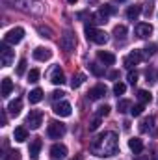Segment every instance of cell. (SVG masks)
Returning a JSON list of instances; mask_svg holds the SVG:
<instances>
[{
    "mask_svg": "<svg viewBox=\"0 0 158 160\" xmlns=\"http://www.w3.org/2000/svg\"><path fill=\"white\" fill-rule=\"evenodd\" d=\"M91 153L97 157H114L117 155V134L104 132L91 143Z\"/></svg>",
    "mask_w": 158,
    "mask_h": 160,
    "instance_id": "6da1fadb",
    "label": "cell"
},
{
    "mask_svg": "<svg viewBox=\"0 0 158 160\" xmlns=\"http://www.w3.org/2000/svg\"><path fill=\"white\" fill-rule=\"evenodd\" d=\"M84 32H86V38H87V41H91V43L104 45V43L108 41V34H106V32H102V30H97L93 24H86Z\"/></svg>",
    "mask_w": 158,
    "mask_h": 160,
    "instance_id": "7a4b0ae2",
    "label": "cell"
},
{
    "mask_svg": "<svg viewBox=\"0 0 158 160\" xmlns=\"http://www.w3.org/2000/svg\"><path fill=\"white\" fill-rule=\"evenodd\" d=\"M60 45H62V48H63L65 52H73L75 47H77V38H75V34H73L71 30H65V32L62 34V38H60Z\"/></svg>",
    "mask_w": 158,
    "mask_h": 160,
    "instance_id": "3957f363",
    "label": "cell"
},
{
    "mask_svg": "<svg viewBox=\"0 0 158 160\" xmlns=\"http://www.w3.org/2000/svg\"><path fill=\"white\" fill-rule=\"evenodd\" d=\"M47 134H48V138H52V140H60V138L65 134V125L60 123V121H50L48 127H47Z\"/></svg>",
    "mask_w": 158,
    "mask_h": 160,
    "instance_id": "277c9868",
    "label": "cell"
},
{
    "mask_svg": "<svg viewBox=\"0 0 158 160\" xmlns=\"http://www.w3.org/2000/svg\"><path fill=\"white\" fill-rule=\"evenodd\" d=\"M24 38V30L22 28H11L6 36H4V43H7V45H19L21 41Z\"/></svg>",
    "mask_w": 158,
    "mask_h": 160,
    "instance_id": "5b68a950",
    "label": "cell"
},
{
    "mask_svg": "<svg viewBox=\"0 0 158 160\" xmlns=\"http://www.w3.org/2000/svg\"><path fill=\"white\" fill-rule=\"evenodd\" d=\"M43 123V112L41 110H30L28 118H26V125L32 128V130H37Z\"/></svg>",
    "mask_w": 158,
    "mask_h": 160,
    "instance_id": "8992f818",
    "label": "cell"
},
{
    "mask_svg": "<svg viewBox=\"0 0 158 160\" xmlns=\"http://www.w3.org/2000/svg\"><path fill=\"white\" fill-rule=\"evenodd\" d=\"M13 56H15V52L7 47V43H2V47H0V58H2V65H4V67L11 65Z\"/></svg>",
    "mask_w": 158,
    "mask_h": 160,
    "instance_id": "52a82bcc",
    "label": "cell"
},
{
    "mask_svg": "<svg viewBox=\"0 0 158 160\" xmlns=\"http://www.w3.org/2000/svg\"><path fill=\"white\" fill-rule=\"evenodd\" d=\"M52 110H54V114H56V116H60V118H69V116H71V112H73L71 104H69V102H65V101L56 102Z\"/></svg>",
    "mask_w": 158,
    "mask_h": 160,
    "instance_id": "ba28073f",
    "label": "cell"
},
{
    "mask_svg": "<svg viewBox=\"0 0 158 160\" xmlns=\"http://www.w3.org/2000/svg\"><path fill=\"white\" fill-rule=\"evenodd\" d=\"M141 62V52L140 50H134V52H130V54H126L125 56V60H123V65L126 67V69H132L134 65H138Z\"/></svg>",
    "mask_w": 158,
    "mask_h": 160,
    "instance_id": "9c48e42d",
    "label": "cell"
},
{
    "mask_svg": "<svg viewBox=\"0 0 158 160\" xmlns=\"http://www.w3.org/2000/svg\"><path fill=\"white\" fill-rule=\"evenodd\" d=\"M151 34H153V26H151L149 22H140V24L136 26V36H138V38L145 39V38H149Z\"/></svg>",
    "mask_w": 158,
    "mask_h": 160,
    "instance_id": "30bf717a",
    "label": "cell"
},
{
    "mask_svg": "<svg viewBox=\"0 0 158 160\" xmlns=\"http://www.w3.org/2000/svg\"><path fill=\"white\" fill-rule=\"evenodd\" d=\"M104 95H106V86H102V84H99V86L91 88V89H89V93H87L89 101H99V99H101V97H104Z\"/></svg>",
    "mask_w": 158,
    "mask_h": 160,
    "instance_id": "8fae6325",
    "label": "cell"
},
{
    "mask_svg": "<svg viewBox=\"0 0 158 160\" xmlns=\"http://www.w3.org/2000/svg\"><path fill=\"white\" fill-rule=\"evenodd\" d=\"M50 157L52 158H65L67 157V147L63 143H54L50 147Z\"/></svg>",
    "mask_w": 158,
    "mask_h": 160,
    "instance_id": "7c38bea8",
    "label": "cell"
},
{
    "mask_svg": "<svg viewBox=\"0 0 158 160\" xmlns=\"http://www.w3.org/2000/svg\"><path fill=\"white\" fill-rule=\"evenodd\" d=\"M155 118L153 116H149V118H145V119L140 123V130L141 132H151V134H155L156 132V127H155Z\"/></svg>",
    "mask_w": 158,
    "mask_h": 160,
    "instance_id": "4fadbf2b",
    "label": "cell"
},
{
    "mask_svg": "<svg viewBox=\"0 0 158 160\" xmlns=\"http://www.w3.org/2000/svg\"><path fill=\"white\" fill-rule=\"evenodd\" d=\"M34 58H36L37 62H47V60L52 58V50H50V48H45V47H37V48L34 50Z\"/></svg>",
    "mask_w": 158,
    "mask_h": 160,
    "instance_id": "5bb4252c",
    "label": "cell"
},
{
    "mask_svg": "<svg viewBox=\"0 0 158 160\" xmlns=\"http://www.w3.org/2000/svg\"><path fill=\"white\" fill-rule=\"evenodd\" d=\"M50 82H52L54 86H62V84L65 82V75H63V71H62L60 67H54V69H52V73H50Z\"/></svg>",
    "mask_w": 158,
    "mask_h": 160,
    "instance_id": "9a60e30c",
    "label": "cell"
},
{
    "mask_svg": "<svg viewBox=\"0 0 158 160\" xmlns=\"http://www.w3.org/2000/svg\"><path fill=\"white\" fill-rule=\"evenodd\" d=\"M41 147H43V142H41L39 138H36V140H32V143H30V147H28V153H30V157L34 160L39 158V151Z\"/></svg>",
    "mask_w": 158,
    "mask_h": 160,
    "instance_id": "2e32d148",
    "label": "cell"
},
{
    "mask_svg": "<svg viewBox=\"0 0 158 160\" xmlns=\"http://www.w3.org/2000/svg\"><path fill=\"white\" fill-rule=\"evenodd\" d=\"M99 60L104 63V65H114L116 63V56L112 54V52H106V50H99Z\"/></svg>",
    "mask_w": 158,
    "mask_h": 160,
    "instance_id": "e0dca14e",
    "label": "cell"
},
{
    "mask_svg": "<svg viewBox=\"0 0 158 160\" xmlns=\"http://www.w3.org/2000/svg\"><path fill=\"white\" fill-rule=\"evenodd\" d=\"M21 110H22V101L21 99H15V101H11L9 102V106H7V112L15 118V116H19L21 114Z\"/></svg>",
    "mask_w": 158,
    "mask_h": 160,
    "instance_id": "ac0fdd59",
    "label": "cell"
},
{
    "mask_svg": "<svg viewBox=\"0 0 158 160\" xmlns=\"http://www.w3.org/2000/svg\"><path fill=\"white\" fill-rule=\"evenodd\" d=\"M128 147H130V151L134 155H140L143 151V142L140 138H132V140H128Z\"/></svg>",
    "mask_w": 158,
    "mask_h": 160,
    "instance_id": "d6986e66",
    "label": "cell"
},
{
    "mask_svg": "<svg viewBox=\"0 0 158 160\" xmlns=\"http://www.w3.org/2000/svg\"><path fill=\"white\" fill-rule=\"evenodd\" d=\"M140 13H141V6H138V4H134V6H130V8L126 9L128 21H136V19L140 17Z\"/></svg>",
    "mask_w": 158,
    "mask_h": 160,
    "instance_id": "ffe728a7",
    "label": "cell"
},
{
    "mask_svg": "<svg viewBox=\"0 0 158 160\" xmlns=\"http://www.w3.org/2000/svg\"><path fill=\"white\" fill-rule=\"evenodd\" d=\"M13 138H15V142H26L28 140V130L24 127H17L15 132H13Z\"/></svg>",
    "mask_w": 158,
    "mask_h": 160,
    "instance_id": "44dd1931",
    "label": "cell"
},
{
    "mask_svg": "<svg viewBox=\"0 0 158 160\" xmlns=\"http://www.w3.org/2000/svg\"><path fill=\"white\" fill-rule=\"evenodd\" d=\"M41 99H43V89H39V88L32 89V91H30V95H28V101H30L32 104H37Z\"/></svg>",
    "mask_w": 158,
    "mask_h": 160,
    "instance_id": "7402d4cb",
    "label": "cell"
},
{
    "mask_svg": "<svg viewBox=\"0 0 158 160\" xmlns=\"http://www.w3.org/2000/svg\"><path fill=\"white\" fill-rule=\"evenodd\" d=\"M84 80H86V75H84V73L73 75V78H71V88H73V89H78L80 86L84 84Z\"/></svg>",
    "mask_w": 158,
    "mask_h": 160,
    "instance_id": "603a6c76",
    "label": "cell"
},
{
    "mask_svg": "<svg viewBox=\"0 0 158 160\" xmlns=\"http://www.w3.org/2000/svg\"><path fill=\"white\" fill-rule=\"evenodd\" d=\"M11 89H13V82L9 78H2V97H7L9 93H11Z\"/></svg>",
    "mask_w": 158,
    "mask_h": 160,
    "instance_id": "cb8c5ba5",
    "label": "cell"
},
{
    "mask_svg": "<svg viewBox=\"0 0 158 160\" xmlns=\"http://www.w3.org/2000/svg\"><path fill=\"white\" fill-rule=\"evenodd\" d=\"M138 99H140L141 104H147V102L153 101V95H151L149 91H145V89H140V91H138Z\"/></svg>",
    "mask_w": 158,
    "mask_h": 160,
    "instance_id": "d4e9b609",
    "label": "cell"
},
{
    "mask_svg": "<svg viewBox=\"0 0 158 160\" xmlns=\"http://www.w3.org/2000/svg\"><path fill=\"white\" fill-rule=\"evenodd\" d=\"M89 71H91V75H95V77H102V75H104V67L99 65V63H89Z\"/></svg>",
    "mask_w": 158,
    "mask_h": 160,
    "instance_id": "484cf974",
    "label": "cell"
},
{
    "mask_svg": "<svg viewBox=\"0 0 158 160\" xmlns=\"http://www.w3.org/2000/svg\"><path fill=\"white\" fill-rule=\"evenodd\" d=\"M117 112L121 114H125V112H130V101H126V99H121L117 102Z\"/></svg>",
    "mask_w": 158,
    "mask_h": 160,
    "instance_id": "4316f807",
    "label": "cell"
},
{
    "mask_svg": "<svg viewBox=\"0 0 158 160\" xmlns=\"http://www.w3.org/2000/svg\"><path fill=\"white\" fill-rule=\"evenodd\" d=\"M114 36H116L117 39H123V38L126 36V26H123V24H117V26L114 28Z\"/></svg>",
    "mask_w": 158,
    "mask_h": 160,
    "instance_id": "83f0119b",
    "label": "cell"
},
{
    "mask_svg": "<svg viewBox=\"0 0 158 160\" xmlns=\"http://www.w3.org/2000/svg\"><path fill=\"white\" fill-rule=\"evenodd\" d=\"M141 114H143V104H134V106H130V116L138 118V116H141Z\"/></svg>",
    "mask_w": 158,
    "mask_h": 160,
    "instance_id": "f1b7e54d",
    "label": "cell"
},
{
    "mask_svg": "<svg viewBox=\"0 0 158 160\" xmlns=\"http://www.w3.org/2000/svg\"><path fill=\"white\" fill-rule=\"evenodd\" d=\"M26 65H28V62L22 58V60L19 62V65H17V75H19V77H22V75L26 73Z\"/></svg>",
    "mask_w": 158,
    "mask_h": 160,
    "instance_id": "f546056e",
    "label": "cell"
},
{
    "mask_svg": "<svg viewBox=\"0 0 158 160\" xmlns=\"http://www.w3.org/2000/svg\"><path fill=\"white\" fill-rule=\"evenodd\" d=\"M37 32L41 34V38H52L54 34H52V30L50 28H47V26H37Z\"/></svg>",
    "mask_w": 158,
    "mask_h": 160,
    "instance_id": "4dcf8cb0",
    "label": "cell"
},
{
    "mask_svg": "<svg viewBox=\"0 0 158 160\" xmlns=\"http://www.w3.org/2000/svg\"><path fill=\"white\" fill-rule=\"evenodd\" d=\"M125 91H126V86H125V84H123V82H117V84H116V86H114V93H116V95H123V93H125Z\"/></svg>",
    "mask_w": 158,
    "mask_h": 160,
    "instance_id": "1f68e13d",
    "label": "cell"
},
{
    "mask_svg": "<svg viewBox=\"0 0 158 160\" xmlns=\"http://www.w3.org/2000/svg\"><path fill=\"white\" fill-rule=\"evenodd\" d=\"M28 80H30V82H37V80H39V69H30Z\"/></svg>",
    "mask_w": 158,
    "mask_h": 160,
    "instance_id": "d6a6232c",
    "label": "cell"
},
{
    "mask_svg": "<svg viewBox=\"0 0 158 160\" xmlns=\"http://www.w3.org/2000/svg\"><path fill=\"white\" fill-rule=\"evenodd\" d=\"M99 11H102V13H104V15H108V17H110V15H112V13H114V11H116V9H114V8H112V6H110V4H104V6H102V8H101V9H99Z\"/></svg>",
    "mask_w": 158,
    "mask_h": 160,
    "instance_id": "836d02e7",
    "label": "cell"
},
{
    "mask_svg": "<svg viewBox=\"0 0 158 160\" xmlns=\"http://www.w3.org/2000/svg\"><path fill=\"white\" fill-rule=\"evenodd\" d=\"M108 114H110V106H108V104L101 106V108H99V112H97V116H99V118H104V116H108Z\"/></svg>",
    "mask_w": 158,
    "mask_h": 160,
    "instance_id": "e575fe53",
    "label": "cell"
},
{
    "mask_svg": "<svg viewBox=\"0 0 158 160\" xmlns=\"http://www.w3.org/2000/svg\"><path fill=\"white\" fill-rule=\"evenodd\" d=\"M99 125H101V118L97 116L95 119H93L91 123H89V130H91V132H93V130H97V128H99Z\"/></svg>",
    "mask_w": 158,
    "mask_h": 160,
    "instance_id": "d590c367",
    "label": "cell"
},
{
    "mask_svg": "<svg viewBox=\"0 0 158 160\" xmlns=\"http://www.w3.org/2000/svg\"><path fill=\"white\" fill-rule=\"evenodd\" d=\"M126 80L134 86V84L138 82V73H136V71H130V73H128V77H126Z\"/></svg>",
    "mask_w": 158,
    "mask_h": 160,
    "instance_id": "8d00e7d4",
    "label": "cell"
},
{
    "mask_svg": "<svg viewBox=\"0 0 158 160\" xmlns=\"http://www.w3.org/2000/svg\"><path fill=\"white\" fill-rule=\"evenodd\" d=\"M156 52V45H149V47H145V56H153Z\"/></svg>",
    "mask_w": 158,
    "mask_h": 160,
    "instance_id": "74e56055",
    "label": "cell"
},
{
    "mask_svg": "<svg viewBox=\"0 0 158 160\" xmlns=\"http://www.w3.org/2000/svg\"><path fill=\"white\" fill-rule=\"evenodd\" d=\"M63 95H65L63 91H54V93H52V99H54V101H58V99H62Z\"/></svg>",
    "mask_w": 158,
    "mask_h": 160,
    "instance_id": "f35d334b",
    "label": "cell"
},
{
    "mask_svg": "<svg viewBox=\"0 0 158 160\" xmlns=\"http://www.w3.org/2000/svg\"><path fill=\"white\" fill-rule=\"evenodd\" d=\"M108 78H110V80L119 78V71H110V73H108Z\"/></svg>",
    "mask_w": 158,
    "mask_h": 160,
    "instance_id": "ab89813d",
    "label": "cell"
},
{
    "mask_svg": "<svg viewBox=\"0 0 158 160\" xmlns=\"http://www.w3.org/2000/svg\"><path fill=\"white\" fill-rule=\"evenodd\" d=\"M86 17H91L89 11H80V13H77V19H86Z\"/></svg>",
    "mask_w": 158,
    "mask_h": 160,
    "instance_id": "60d3db41",
    "label": "cell"
},
{
    "mask_svg": "<svg viewBox=\"0 0 158 160\" xmlns=\"http://www.w3.org/2000/svg\"><path fill=\"white\" fill-rule=\"evenodd\" d=\"M143 13H145V15H147V17H149V15H151V13H153V8H151V6H147V8H145V9H143Z\"/></svg>",
    "mask_w": 158,
    "mask_h": 160,
    "instance_id": "b9f144b4",
    "label": "cell"
},
{
    "mask_svg": "<svg viewBox=\"0 0 158 160\" xmlns=\"http://www.w3.org/2000/svg\"><path fill=\"white\" fill-rule=\"evenodd\" d=\"M67 2H69V4H77L78 0H67Z\"/></svg>",
    "mask_w": 158,
    "mask_h": 160,
    "instance_id": "7bdbcfd3",
    "label": "cell"
},
{
    "mask_svg": "<svg viewBox=\"0 0 158 160\" xmlns=\"http://www.w3.org/2000/svg\"><path fill=\"white\" fill-rule=\"evenodd\" d=\"M71 160H82V157L78 155V157H75V158H71Z\"/></svg>",
    "mask_w": 158,
    "mask_h": 160,
    "instance_id": "ee69618b",
    "label": "cell"
},
{
    "mask_svg": "<svg viewBox=\"0 0 158 160\" xmlns=\"http://www.w3.org/2000/svg\"><path fill=\"white\" fill-rule=\"evenodd\" d=\"M134 160H145V158H134Z\"/></svg>",
    "mask_w": 158,
    "mask_h": 160,
    "instance_id": "f6af8a7d",
    "label": "cell"
},
{
    "mask_svg": "<svg viewBox=\"0 0 158 160\" xmlns=\"http://www.w3.org/2000/svg\"><path fill=\"white\" fill-rule=\"evenodd\" d=\"M116 2H125V0H116Z\"/></svg>",
    "mask_w": 158,
    "mask_h": 160,
    "instance_id": "bcb514c9",
    "label": "cell"
}]
</instances>
